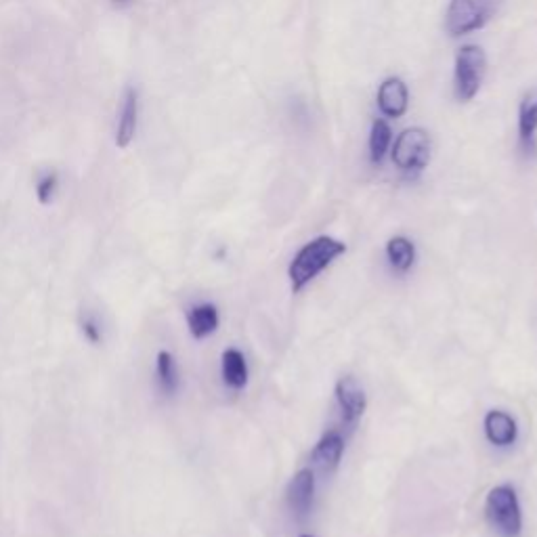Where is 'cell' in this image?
Instances as JSON below:
<instances>
[{
	"label": "cell",
	"mask_w": 537,
	"mask_h": 537,
	"mask_svg": "<svg viewBox=\"0 0 537 537\" xmlns=\"http://www.w3.org/2000/svg\"><path fill=\"white\" fill-rule=\"evenodd\" d=\"M82 332H84V336H87L93 342V345L101 342V330H99V326L95 324L93 319H84L82 321Z\"/></svg>",
	"instance_id": "d6986e66"
},
{
	"label": "cell",
	"mask_w": 537,
	"mask_h": 537,
	"mask_svg": "<svg viewBox=\"0 0 537 537\" xmlns=\"http://www.w3.org/2000/svg\"><path fill=\"white\" fill-rule=\"evenodd\" d=\"M376 99H378V110L386 118H401L405 116L407 107H410V89H407V84L401 78L391 76L378 87Z\"/></svg>",
	"instance_id": "30bf717a"
},
{
	"label": "cell",
	"mask_w": 537,
	"mask_h": 537,
	"mask_svg": "<svg viewBox=\"0 0 537 537\" xmlns=\"http://www.w3.org/2000/svg\"><path fill=\"white\" fill-rule=\"evenodd\" d=\"M219 324H221V315H219L217 305H212V303L196 305L187 313V326H189L191 336L196 340L208 338L210 334L217 332Z\"/></svg>",
	"instance_id": "9a60e30c"
},
{
	"label": "cell",
	"mask_w": 537,
	"mask_h": 537,
	"mask_svg": "<svg viewBox=\"0 0 537 537\" xmlns=\"http://www.w3.org/2000/svg\"><path fill=\"white\" fill-rule=\"evenodd\" d=\"M156 370H158V380L162 384V389L166 395H175L179 391V368L177 361L173 357V353L168 351H160L158 353V361H156Z\"/></svg>",
	"instance_id": "e0dca14e"
},
{
	"label": "cell",
	"mask_w": 537,
	"mask_h": 537,
	"mask_svg": "<svg viewBox=\"0 0 537 537\" xmlns=\"http://www.w3.org/2000/svg\"><path fill=\"white\" fill-rule=\"evenodd\" d=\"M487 72V57L481 47L466 45L456 55L454 70V93L456 99L468 103L477 97Z\"/></svg>",
	"instance_id": "5b68a950"
},
{
	"label": "cell",
	"mask_w": 537,
	"mask_h": 537,
	"mask_svg": "<svg viewBox=\"0 0 537 537\" xmlns=\"http://www.w3.org/2000/svg\"><path fill=\"white\" fill-rule=\"evenodd\" d=\"M345 252L347 244L336 238H330V235H319V238L307 242L294 254V259L288 265V279L292 292L294 294L303 292L319 273H324L338 256H342Z\"/></svg>",
	"instance_id": "6da1fadb"
},
{
	"label": "cell",
	"mask_w": 537,
	"mask_h": 537,
	"mask_svg": "<svg viewBox=\"0 0 537 537\" xmlns=\"http://www.w3.org/2000/svg\"><path fill=\"white\" fill-rule=\"evenodd\" d=\"M485 519L500 537H521L523 508L517 489L510 483L491 487L485 498Z\"/></svg>",
	"instance_id": "7a4b0ae2"
},
{
	"label": "cell",
	"mask_w": 537,
	"mask_h": 537,
	"mask_svg": "<svg viewBox=\"0 0 537 537\" xmlns=\"http://www.w3.org/2000/svg\"><path fill=\"white\" fill-rule=\"evenodd\" d=\"M347 449V439L338 428H330L324 435L319 437V441L313 445L309 462L315 472H324V475H334L338 470L342 456H345Z\"/></svg>",
	"instance_id": "ba28073f"
},
{
	"label": "cell",
	"mask_w": 537,
	"mask_h": 537,
	"mask_svg": "<svg viewBox=\"0 0 537 537\" xmlns=\"http://www.w3.org/2000/svg\"><path fill=\"white\" fill-rule=\"evenodd\" d=\"M137 122H139V95L133 87H128L124 93V103L122 112L118 120V131H116V145L126 149L133 143L137 135Z\"/></svg>",
	"instance_id": "4fadbf2b"
},
{
	"label": "cell",
	"mask_w": 537,
	"mask_h": 537,
	"mask_svg": "<svg viewBox=\"0 0 537 537\" xmlns=\"http://www.w3.org/2000/svg\"><path fill=\"white\" fill-rule=\"evenodd\" d=\"M334 397L340 412L342 428H345L347 433H353L359 426L365 410H368V395H365V389L355 376L347 374L336 380Z\"/></svg>",
	"instance_id": "8992f818"
},
{
	"label": "cell",
	"mask_w": 537,
	"mask_h": 537,
	"mask_svg": "<svg viewBox=\"0 0 537 537\" xmlns=\"http://www.w3.org/2000/svg\"><path fill=\"white\" fill-rule=\"evenodd\" d=\"M300 537H313V535H300Z\"/></svg>",
	"instance_id": "44dd1931"
},
{
	"label": "cell",
	"mask_w": 537,
	"mask_h": 537,
	"mask_svg": "<svg viewBox=\"0 0 537 537\" xmlns=\"http://www.w3.org/2000/svg\"><path fill=\"white\" fill-rule=\"evenodd\" d=\"M483 433L493 447H512L519 441V424L506 410H489L483 418Z\"/></svg>",
	"instance_id": "9c48e42d"
},
{
	"label": "cell",
	"mask_w": 537,
	"mask_h": 537,
	"mask_svg": "<svg viewBox=\"0 0 537 537\" xmlns=\"http://www.w3.org/2000/svg\"><path fill=\"white\" fill-rule=\"evenodd\" d=\"M315 487V470L311 466L300 468L290 479L286 487V504L294 519L305 521L311 514L315 502Z\"/></svg>",
	"instance_id": "52a82bcc"
},
{
	"label": "cell",
	"mask_w": 537,
	"mask_h": 537,
	"mask_svg": "<svg viewBox=\"0 0 537 537\" xmlns=\"http://www.w3.org/2000/svg\"><path fill=\"white\" fill-rule=\"evenodd\" d=\"M519 147L527 158L537 152V89L519 103Z\"/></svg>",
	"instance_id": "8fae6325"
},
{
	"label": "cell",
	"mask_w": 537,
	"mask_h": 537,
	"mask_svg": "<svg viewBox=\"0 0 537 537\" xmlns=\"http://www.w3.org/2000/svg\"><path fill=\"white\" fill-rule=\"evenodd\" d=\"M384 256H386V263H389V267L395 273L407 275L416 265L418 252H416V244L410 238H405V235H395V238L386 242Z\"/></svg>",
	"instance_id": "7c38bea8"
},
{
	"label": "cell",
	"mask_w": 537,
	"mask_h": 537,
	"mask_svg": "<svg viewBox=\"0 0 537 537\" xmlns=\"http://www.w3.org/2000/svg\"><path fill=\"white\" fill-rule=\"evenodd\" d=\"M391 158L403 177H420L431 162V137L424 128H405L395 139Z\"/></svg>",
	"instance_id": "3957f363"
},
{
	"label": "cell",
	"mask_w": 537,
	"mask_h": 537,
	"mask_svg": "<svg viewBox=\"0 0 537 537\" xmlns=\"http://www.w3.org/2000/svg\"><path fill=\"white\" fill-rule=\"evenodd\" d=\"M500 0H449L445 28L451 36H466L489 24Z\"/></svg>",
	"instance_id": "277c9868"
},
{
	"label": "cell",
	"mask_w": 537,
	"mask_h": 537,
	"mask_svg": "<svg viewBox=\"0 0 537 537\" xmlns=\"http://www.w3.org/2000/svg\"><path fill=\"white\" fill-rule=\"evenodd\" d=\"M221 376L231 391H244L248 384V361L240 349H227L221 357Z\"/></svg>",
	"instance_id": "5bb4252c"
},
{
	"label": "cell",
	"mask_w": 537,
	"mask_h": 537,
	"mask_svg": "<svg viewBox=\"0 0 537 537\" xmlns=\"http://www.w3.org/2000/svg\"><path fill=\"white\" fill-rule=\"evenodd\" d=\"M393 143V131L386 120H374L372 131H370V162L374 166H380L384 156L389 154Z\"/></svg>",
	"instance_id": "2e32d148"
},
{
	"label": "cell",
	"mask_w": 537,
	"mask_h": 537,
	"mask_svg": "<svg viewBox=\"0 0 537 537\" xmlns=\"http://www.w3.org/2000/svg\"><path fill=\"white\" fill-rule=\"evenodd\" d=\"M57 175L55 173H47L45 177H40L38 185H36V198L40 204H49L55 196V191H57Z\"/></svg>",
	"instance_id": "ac0fdd59"
},
{
	"label": "cell",
	"mask_w": 537,
	"mask_h": 537,
	"mask_svg": "<svg viewBox=\"0 0 537 537\" xmlns=\"http://www.w3.org/2000/svg\"><path fill=\"white\" fill-rule=\"evenodd\" d=\"M114 3H126V0H114Z\"/></svg>",
	"instance_id": "ffe728a7"
}]
</instances>
